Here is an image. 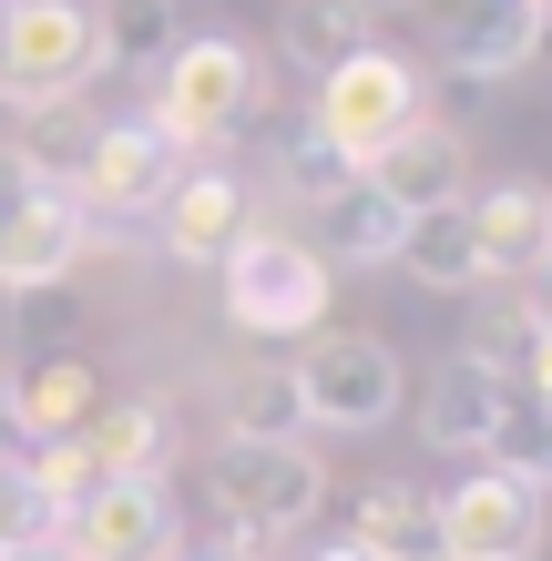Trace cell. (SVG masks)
Segmentation results:
<instances>
[{
	"mask_svg": "<svg viewBox=\"0 0 552 561\" xmlns=\"http://www.w3.org/2000/svg\"><path fill=\"white\" fill-rule=\"evenodd\" d=\"M256 113H267V72H256V51L225 42V31L174 42V61L154 72V103H144V123L165 134L174 163H184V153H225Z\"/></svg>",
	"mask_w": 552,
	"mask_h": 561,
	"instance_id": "obj_1",
	"label": "cell"
},
{
	"mask_svg": "<svg viewBox=\"0 0 552 561\" xmlns=\"http://www.w3.org/2000/svg\"><path fill=\"white\" fill-rule=\"evenodd\" d=\"M307 123L328 134V153L348 163V174H369L388 144H409L419 123H430V82H419V61H409V51L359 42L328 82L307 92Z\"/></svg>",
	"mask_w": 552,
	"mask_h": 561,
	"instance_id": "obj_2",
	"label": "cell"
},
{
	"mask_svg": "<svg viewBox=\"0 0 552 561\" xmlns=\"http://www.w3.org/2000/svg\"><path fill=\"white\" fill-rule=\"evenodd\" d=\"M103 72L92 0H11L0 11V113H61Z\"/></svg>",
	"mask_w": 552,
	"mask_h": 561,
	"instance_id": "obj_3",
	"label": "cell"
},
{
	"mask_svg": "<svg viewBox=\"0 0 552 561\" xmlns=\"http://www.w3.org/2000/svg\"><path fill=\"white\" fill-rule=\"evenodd\" d=\"M215 276H225V327L236 337H317L328 327V266L307 255V236L246 225V245Z\"/></svg>",
	"mask_w": 552,
	"mask_h": 561,
	"instance_id": "obj_4",
	"label": "cell"
},
{
	"mask_svg": "<svg viewBox=\"0 0 552 561\" xmlns=\"http://www.w3.org/2000/svg\"><path fill=\"white\" fill-rule=\"evenodd\" d=\"M205 480H215V501H225V541H246V551L286 541L317 501H328V470H317L307 439H225Z\"/></svg>",
	"mask_w": 552,
	"mask_h": 561,
	"instance_id": "obj_5",
	"label": "cell"
},
{
	"mask_svg": "<svg viewBox=\"0 0 552 561\" xmlns=\"http://www.w3.org/2000/svg\"><path fill=\"white\" fill-rule=\"evenodd\" d=\"M430 561H542V490L502 480V470H471L430 490Z\"/></svg>",
	"mask_w": 552,
	"mask_h": 561,
	"instance_id": "obj_6",
	"label": "cell"
},
{
	"mask_svg": "<svg viewBox=\"0 0 552 561\" xmlns=\"http://www.w3.org/2000/svg\"><path fill=\"white\" fill-rule=\"evenodd\" d=\"M297 388H307V428L328 419V428H379V419H399V357H388V337H359V327H328V337H307L297 357Z\"/></svg>",
	"mask_w": 552,
	"mask_h": 561,
	"instance_id": "obj_7",
	"label": "cell"
},
{
	"mask_svg": "<svg viewBox=\"0 0 552 561\" xmlns=\"http://www.w3.org/2000/svg\"><path fill=\"white\" fill-rule=\"evenodd\" d=\"M419 21H430V61L461 82H502L522 72L542 51V0H419Z\"/></svg>",
	"mask_w": 552,
	"mask_h": 561,
	"instance_id": "obj_8",
	"label": "cell"
},
{
	"mask_svg": "<svg viewBox=\"0 0 552 561\" xmlns=\"http://www.w3.org/2000/svg\"><path fill=\"white\" fill-rule=\"evenodd\" d=\"M61 551L72 561H174L184 551V511H174L165 480H103L61 520Z\"/></svg>",
	"mask_w": 552,
	"mask_h": 561,
	"instance_id": "obj_9",
	"label": "cell"
},
{
	"mask_svg": "<svg viewBox=\"0 0 552 561\" xmlns=\"http://www.w3.org/2000/svg\"><path fill=\"white\" fill-rule=\"evenodd\" d=\"M174 174H184V163L134 113V123H92V144H82V163H72V184H61V194H72L82 215H154L174 194Z\"/></svg>",
	"mask_w": 552,
	"mask_h": 561,
	"instance_id": "obj_10",
	"label": "cell"
},
{
	"mask_svg": "<svg viewBox=\"0 0 552 561\" xmlns=\"http://www.w3.org/2000/svg\"><path fill=\"white\" fill-rule=\"evenodd\" d=\"M82 245H92V215L61 184H42L11 225H0V286H11V296H52L61 276L82 266Z\"/></svg>",
	"mask_w": 552,
	"mask_h": 561,
	"instance_id": "obj_11",
	"label": "cell"
},
{
	"mask_svg": "<svg viewBox=\"0 0 552 561\" xmlns=\"http://www.w3.org/2000/svg\"><path fill=\"white\" fill-rule=\"evenodd\" d=\"M502 409H511V378L481 368V357L461 347V357H440V368H430V388H419V439L450 449V459H481V449H492V428H502Z\"/></svg>",
	"mask_w": 552,
	"mask_h": 561,
	"instance_id": "obj_12",
	"label": "cell"
},
{
	"mask_svg": "<svg viewBox=\"0 0 552 561\" xmlns=\"http://www.w3.org/2000/svg\"><path fill=\"white\" fill-rule=\"evenodd\" d=\"M154 215H165V255H174V266H225V255L246 245V225H256L246 184L215 174V163H205V174H174V194Z\"/></svg>",
	"mask_w": 552,
	"mask_h": 561,
	"instance_id": "obj_13",
	"label": "cell"
},
{
	"mask_svg": "<svg viewBox=\"0 0 552 561\" xmlns=\"http://www.w3.org/2000/svg\"><path fill=\"white\" fill-rule=\"evenodd\" d=\"M369 184H379L399 215H450V205H471V144L450 134V123H419L409 144H388V153L369 163Z\"/></svg>",
	"mask_w": 552,
	"mask_h": 561,
	"instance_id": "obj_14",
	"label": "cell"
},
{
	"mask_svg": "<svg viewBox=\"0 0 552 561\" xmlns=\"http://www.w3.org/2000/svg\"><path fill=\"white\" fill-rule=\"evenodd\" d=\"M461 215H471V245H481L492 276H542L552 266V194L542 184H492Z\"/></svg>",
	"mask_w": 552,
	"mask_h": 561,
	"instance_id": "obj_15",
	"label": "cell"
},
{
	"mask_svg": "<svg viewBox=\"0 0 552 561\" xmlns=\"http://www.w3.org/2000/svg\"><path fill=\"white\" fill-rule=\"evenodd\" d=\"M399 236H409V215L388 205V194L369 174H348L328 205H317V266H399Z\"/></svg>",
	"mask_w": 552,
	"mask_h": 561,
	"instance_id": "obj_16",
	"label": "cell"
},
{
	"mask_svg": "<svg viewBox=\"0 0 552 561\" xmlns=\"http://www.w3.org/2000/svg\"><path fill=\"white\" fill-rule=\"evenodd\" d=\"M82 449H92V480H165L174 470V409L165 399H113V409H92Z\"/></svg>",
	"mask_w": 552,
	"mask_h": 561,
	"instance_id": "obj_17",
	"label": "cell"
},
{
	"mask_svg": "<svg viewBox=\"0 0 552 561\" xmlns=\"http://www.w3.org/2000/svg\"><path fill=\"white\" fill-rule=\"evenodd\" d=\"M92 409H103V388H92V368H82V357H42V368L11 388V428H21L31 449L82 439V428H92Z\"/></svg>",
	"mask_w": 552,
	"mask_h": 561,
	"instance_id": "obj_18",
	"label": "cell"
},
{
	"mask_svg": "<svg viewBox=\"0 0 552 561\" xmlns=\"http://www.w3.org/2000/svg\"><path fill=\"white\" fill-rule=\"evenodd\" d=\"M430 490H409V480H359L348 490V541H369L388 561H430Z\"/></svg>",
	"mask_w": 552,
	"mask_h": 561,
	"instance_id": "obj_19",
	"label": "cell"
},
{
	"mask_svg": "<svg viewBox=\"0 0 552 561\" xmlns=\"http://www.w3.org/2000/svg\"><path fill=\"white\" fill-rule=\"evenodd\" d=\"M92 42H103V72H165L184 11L174 0H92Z\"/></svg>",
	"mask_w": 552,
	"mask_h": 561,
	"instance_id": "obj_20",
	"label": "cell"
},
{
	"mask_svg": "<svg viewBox=\"0 0 552 561\" xmlns=\"http://www.w3.org/2000/svg\"><path fill=\"white\" fill-rule=\"evenodd\" d=\"M399 266H409L419 286H440V296H481V286H492V266H481V245H471V215H461V205H450V215H409Z\"/></svg>",
	"mask_w": 552,
	"mask_h": 561,
	"instance_id": "obj_21",
	"label": "cell"
},
{
	"mask_svg": "<svg viewBox=\"0 0 552 561\" xmlns=\"http://www.w3.org/2000/svg\"><path fill=\"white\" fill-rule=\"evenodd\" d=\"M225 439H307V388H297L286 357L236 378V428H225Z\"/></svg>",
	"mask_w": 552,
	"mask_h": 561,
	"instance_id": "obj_22",
	"label": "cell"
},
{
	"mask_svg": "<svg viewBox=\"0 0 552 561\" xmlns=\"http://www.w3.org/2000/svg\"><path fill=\"white\" fill-rule=\"evenodd\" d=\"M359 42H369V21H348L338 0H286V61H297L307 82H328Z\"/></svg>",
	"mask_w": 552,
	"mask_h": 561,
	"instance_id": "obj_23",
	"label": "cell"
},
{
	"mask_svg": "<svg viewBox=\"0 0 552 561\" xmlns=\"http://www.w3.org/2000/svg\"><path fill=\"white\" fill-rule=\"evenodd\" d=\"M481 470H502V480H522V490H552V409L511 399L502 428H492V449H481Z\"/></svg>",
	"mask_w": 552,
	"mask_h": 561,
	"instance_id": "obj_24",
	"label": "cell"
},
{
	"mask_svg": "<svg viewBox=\"0 0 552 561\" xmlns=\"http://www.w3.org/2000/svg\"><path fill=\"white\" fill-rule=\"evenodd\" d=\"M277 174H286V194H297V205H328V194L348 184V163L328 153V134H317L307 113H286V134H277Z\"/></svg>",
	"mask_w": 552,
	"mask_h": 561,
	"instance_id": "obj_25",
	"label": "cell"
},
{
	"mask_svg": "<svg viewBox=\"0 0 552 561\" xmlns=\"http://www.w3.org/2000/svg\"><path fill=\"white\" fill-rule=\"evenodd\" d=\"M31 541H61V511L42 501L31 459L11 449V459H0V551H31Z\"/></svg>",
	"mask_w": 552,
	"mask_h": 561,
	"instance_id": "obj_26",
	"label": "cell"
},
{
	"mask_svg": "<svg viewBox=\"0 0 552 561\" xmlns=\"http://www.w3.org/2000/svg\"><path fill=\"white\" fill-rule=\"evenodd\" d=\"M21 459H31V480H42V501H52L61 520H72L92 490H103V480H92V449H82V439H52V449H21Z\"/></svg>",
	"mask_w": 552,
	"mask_h": 561,
	"instance_id": "obj_27",
	"label": "cell"
},
{
	"mask_svg": "<svg viewBox=\"0 0 552 561\" xmlns=\"http://www.w3.org/2000/svg\"><path fill=\"white\" fill-rule=\"evenodd\" d=\"M31 194H42V174H31V153H21V144H0V225H11V215L31 205Z\"/></svg>",
	"mask_w": 552,
	"mask_h": 561,
	"instance_id": "obj_28",
	"label": "cell"
},
{
	"mask_svg": "<svg viewBox=\"0 0 552 561\" xmlns=\"http://www.w3.org/2000/svg\"><path fill=\"white\" fill-rule=\"evenodd\" d=\"M522 378H532V409H552V327L522 347Z\"/></svg>",
	"mask_w": 552,
	"mask_h": 561,
	"instance_id": "obj_29",
	"label": "cell"
},
{
	"mask_svg": "<svg viewBox=\"0 0 552 561\" xmlns=\"http://www.w3.org/2000/svg\"><path fill=\"white\" fill-rule=\"evenodd\" d=\"M348 21H399V11H419V0H338Z\"/></svg>",
	"mask_w": 552,
	"mask_h": 561,
	"instance_id": "obj_30",
	"label": "cell"
},
{
	"mask_svg": "<svg viewBox=\"0 0 552 561\" xmlns=\"http://www.w3.org/2000/svg\"><path fill=\"white\" fill-rule=\"evenodd\" d=\"M317 561H388V551H369V541H348V531H338V541H317Z\"/></svg>",
	"mask_w": 552,
	"mask_h": 561,
	"instance_id": "obj_31",
	"label": "cell"
},
{
	"mask_svg": "<svg viewBox=\"0 0 552 561\" xmlns=\"http://www.w3.org/2000/svg\"><path fill=\"white\" fill-rule=\"evenodd\" d=\"M174 561H256L246 541H205V551H174Z\"/></svg>",
	"mask_w": 552,
	"mask_h": 561,
	"instance_id": "obj_32",
	"label": "cell"
},
{
	"mask_svg": "<svg viewBox=\"0 0 552 561\" xmlns=\"http://www.w3.org/2000/svg\"><path fill=\"white\" fill-rule=\"evenodd\" d=\"M0 561H72V551H61V541H31V551H0Z\"/></svg>",
	"mask_w": 552,
	"mask_h": 561,
	"instance_id": "obj_33",
	"label": "cell"
},
{
	"mask_svg": "<svg viewBox=\"0 0 552 561\" xmlns=\"http://www.w3.org/2000/svg\"><path fill=\"white\" fill-rule=\"evenodd\" d=\"M11 439H21V428H11V378H0V459H11Z\"/></svg>",
	"mask_w": 552,
	"mask_h": 561,
	"instance_id": "obj_34",
	"label": "cell"
},
{
	"mask_svg": "<svg viewBox=\"0 0 552 561\" xmlns=\"http://www.w3.org/2000/svg\"><path fill=\"white\" fill-rule=\"evenodd\" d=\"M532 317H542V327H552V266H542V286H532Z\"/></svg>",
	"mask_w": 552,
	"mask_h": 561,
	"instance_id": "obj_35",
	"label": "cell"
},
{
	"mask_svg": "<svg viewBox=\"0 0 552 561\" xmlns=\"http://www.w3.org/2000/svg\"><path fill=\"white\" fill-rule=\"evenodd\" d=\"M0 11H11V0H0Z\"/></svg>",
	"mask_w": 552,
	"mask_h": 561,
	"instance_id": "obj_36",
	"label": "cell"
},
{
	"mask_svg": "<svg viewBox=\"0 0 552 561\" xmlns=\"http://www.w3.org/2000/svg\"><path fill=\"white\" fill-rule=\"evenodd\" d=\"M542 11H552V0H542Z\"/></svg>",
	"mask_w": 552,
	"mask_h": 561,
	"instance_id": "obj_37",
	"label": "cell"
}]
</instances>
